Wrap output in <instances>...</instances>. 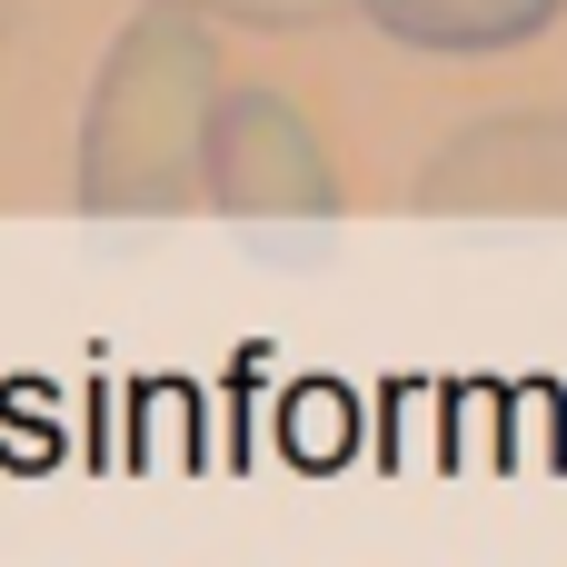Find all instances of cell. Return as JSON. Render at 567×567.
I'll use <instances>...</instances> for the list:
<instances>
[{
	"instance_id": "cell-1",
	"label": "cell",
	"mask_w": 567,
	"mask_h": 567,
	"mask_svg": "<svg viewBox=\"0 0 567 567\" xmlns=\"http://www.w3.org/2000/svg\"><path fill=\"white\" fill-rule=\"evenodd\" d=\"M219 90L229 80H219L209 20L140 0L80 110V209L90 219H179L199 199V150H209Z\"/></svg>"
},
{
	"instance_id": "cell-4",
	"label": "cell",
	"mask_w": 567,
	"mask_h": 567,
	"mask_svg": "<svg viewBox=\"0 0 567 567\" xmlns=\"http://www.w3.org/2000/svg\"><path fill=\"white\" fill-rule=\"evenodd\" d=\"M359 20L399 50H429V60H498V50L548 40L567 0H359Z\"/></svg>"
},
{
	"instance_id": "cell-6",
	"label": "cell",
	"mask_w": 567,
	"mask_h": 567,
	"mask_svg": "<svg viewBox=\"0 0 567 567\" xmlns=\"http://www.w3.org/2000/svg\"><path fill=\"white\" fill-rule=\"evenodd\" d=\"M10 40H20V0H0V50H10Z\"/></svg>"
},
{
	"instance_id": "cell-3",
	"label": "cell",
	"mask_w": 567,
	"mask_h": 567,
	"mask_svg": "<svg viewBox=\"0 0 567 567\" xmlns=\"http://www.w3.org/2000/svg\"><path fill=\"white\" fill-rule=\"evenodd\" d=\"M429 219H567V110H478L419 159Z\"/></svg>"
},
{
	"instance_id": "cell-5",
	"label": "cell",
	"mask_w": 567,
	"mask_h": 567,
	"mask_svg": "<svg viewBox=\"0 0 567 567\" xmlns=\"http://www.w3.org/2000/svg\"><path fill=\"white\" fill-rule=\"evenodd\" d=\"M159 10H199V20H249V30H319L359 0H159Z\"/></svg>"
},
{
	"instance_id": "cell-2",
	"label": "cell",
	"mask_w": 567,
	"mask_h": 567,
	"mask_svg": "<svg viewBox=\"0 0 567 567\" xmlns=\"http://www.w3.org/2000/svg\"><path fill=\"white\" fill-rule=\"evenodd\" d=\"M199 199L219 219L249 229H289V219H339V159L319 140V120L269 90V80H229L209 110V150H199Z\"/></svg>"
}]
</instances>
